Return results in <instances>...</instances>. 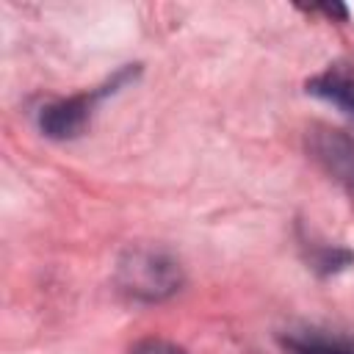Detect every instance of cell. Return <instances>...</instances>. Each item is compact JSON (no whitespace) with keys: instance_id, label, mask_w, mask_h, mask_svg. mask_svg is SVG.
Wrapping results in <instances>:
<instances>
[{"instance_id":"1","label":"cell","mask_w":354,"mask_h":354,"mask_svg":"<svg viewBox=\"0 0 354 354\" xmlns=\"http://www.w3.org/2000/svg\"><path fill=\"white\" fill-rule=\"evenodd\" d=\"M119 282L138 299H163L177 290L180 268L158 252H130V257L119 266Z\"/></svg>"},{"instance_id":"2","label":"cell","mask_w":354,"mask_h":354,"mask_svg":"<svg viewBox=\"0 0 354 354\" xmlns=\"http://www.w3.org/2000/svg\"><path fill=\"white\" fill-rule=\"evenodd\" d=\"M105 91H94V94H80V97H69V100H58L50 102L39 111V127L44 136L50 138H77L88 119H91V108L94 102L102 97Z\"/></svg>"},{"instance_id":"3","label":"cell","mask_w":354,"mask_h":354,"mask_svg":"<svg viewBox=\"0 0 354 354\" xmlns=\"http://www.w3.org/2000/svg\"><path fill=\"white\" fill-rule=\"evenodd\" d=\"M310 152L326 174L354 191V138L343 130H315L310 136Z\"/></svg>"},{"instance_id":"4","label":"cell","mask_w":354,"mask_h":354,"mask_svg":"<svg viewBox=\"0 0 354 354\" xmlns=\"http://www.w3.org/2000/svg\"><path fill=\"white\" fill-rule=\"evenodd\" d=\"M307 91L332 102L335 108H340L346 116L354 119V69H348L343 64H335L326 72L307 80Z\"/></svg>"},{"instance_id":"5","label":"cell","mask_w":354,"mask_h":354,"mask_svg":"<svg viewBox=\"0 0 354 354\" xmlns=\"http://www.w3.org/2000/svg\"><path fill=\"white\" fill-rule=\"evenodd\" d=\"M288 354H354V340L326 335H296L285 340Z\"/></svg>"},{"instance_id":"6","label":"cell","mask_w":354,"mask_h":354,"mask_svg":"<svg viewBox=\"0 0 354 354\" xmlns=\"http://www.w3.org/2000/svg\"><path fill=\"white\" fill-rule=\"evenodd\" d=\"M130 354H185L180 346L169 343V340H158V337H149V340H141L138 346L130 348Z\"/></svg>"}]
</instances>
